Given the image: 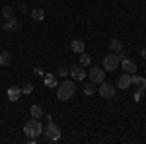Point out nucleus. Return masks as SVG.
Instances as JSON below:
<instances>
[{"label":"nucleus","mask_w":146,"mask_h":144,"mask_svg":"<svg viewBox=\"0 0 146 144\" xmlns=\"http://www.w3.org/2000/svg\"><path fill=\"white\" fill-rule=\"evenodd\" d=\"M142 98H144V90H136V94H135V101L136 103H140V101H142Z\"/></svg>","instance_id":"22"},{"label":"nucleus","mask_w":146,"mask_h":144,"mask_svg":"<svg viewBox=\"0 0 146 144\" xmlns=\"http://www.w3.org/2000/svg\"><path fill=\"white\" fill-rule=\"evenodd\" d=\"M121 66L125 68V72H127V74H135L136 68H138L135 60H131V58H125V56H121Z\"/></svg>","instance_id":"7"},{"label":"nucleus","mask_w":146,"mask_h":144,"mask_svg":"<svg viewBox=\"0 0 146 144\" xmlns=\"http://www.w3.org/2000/svg\"><path fill=\"white\" fill-rule=\"evenodd\" d=\"M43 133H45V136H47L49 142H56V140L62 136V131H60L58 125H55L53 121H49V123H47V127H43Z\"/></svg>","instance_id":"3"},{"label":"nucleus","mask_w":146,"mask_h":144,"mask_svg":"<svg viewBox=\"0 0 146 144\" xmlns=\"http://www.w3.org/2000/svg\"><path fill=\"white\" fill-rule=\"evenodd\" d=\"M119 64H121V55H117V53H111V55H107L105 58H103V68L109 70V72L117 70Z\"/></svg>","instance_id":"4"},{"label":"nucleus","mask_w":146,"mask_h":144,"mask_svg":"<svg viewBox=\"0 0 146 144\" xmlns=\"http://www.w3.org/2000/svg\"><path fill=\"white\" fill-rule=\"evenodd\" d=\"M117 86H119L121 90H127L129 86H131V74H127V72H125L123 76H119V80H117Z\"/></svg>","instance_id":"15"},{"label":"nucleus","mask_w":146,"mask_h":144,"mask_svg":"<svg viewBox=\"0 0 146 144\" xmlns=\"http://www.w3.org/2000/svg\"><path fill=\"white\" fill-rule=\"evenodd\" d=\"M76 92V84L72 80H62V84L56 86V100L58 101H68Z\"/></svg>","instance_id":"1"},{"label":"nucleus","mask_w":146,"mask_h":144,"mask_svg":"<svg viewBox=\"0 0 146 144\" xmlns=\"http://www.w3.org/2000/svg\"><path fill=\"white\" fill-rule=\"evenodd\" d=\"M23 133L27 138H39V134L43 133V125L39 119H29V121L23 125Z\"/></svg>","instance_id":"2"},{"label":"nucleus","mask_w":146,"mask_h":144,"mask_svg":"<svg viewBox=\"0 0 146 144\" xmlns=\"http://www.w3.org/2000/svg\"><path fill=\"white\" fill-rule=\"evenodd\" d=\"M45 86H47V88H56V86H58V82H56V76H51V74H47V76H45Z\"/></svg>","instance_id":"18"},{"label":"nucleus","mask_w":146,"mask_h":144,"mask_svg":"<svg viewBox=\"0 0 146 144\" xmlns=\"http://www.w3.org/2000/svg\"><path fill=\"white\" fill-rule=\"evenodd\" d=\"M2 16H4V20L14 18V8H12V6H4V8H2Z\"/></svg>","instance_id":"19"},{"label":"nucleus","mask_w":146,"mask_h":144,"mask_svg":"<svg viewBox=\"0 0 146 144\" xmlns=\"http://www.w3.org/2000/svg\"><path fill=\"white\" fill-rule=\"evenodd\" d=\"M140 56H142V58H146V47L142 49V51H140Z\"/></svg>","instance_id":"26"},{"label":"nucleus","mask_w":146,"mask_h":144,"mask_svg":"<svg viewBox=\"0 0 146 144\" xmlns=\"http://www.w3.org/2000/svg\"><path fill=\"white\" fill-rule=\"evenodd\" d=\"M33 92V84H23L22 86V94H31Z\"/></svg>","instance_id":"23"},{"label":"nucleus","mask_w":146,"mask_h":144,"mask_svg":"<svg viewBox=\"0 0 146 144\" xmlns=\"http://www.w3.org/2000/svg\"><path fill=\"white\" fill-rule=\"evenodd\" d=\"M66 72H68L66 68H64V66H60L58 70H56V78H64V76H66Z\"/></svg>","instance_id":"24"},{"label":"nucleus","mask_w":146,"mask_h":144,"mask_svg":"<svg viewBox=\"0 0 146 144\" xmlns=\"http://www.w3.org/2000/svg\"><path fill=\"white\" fill-rule=\"evenodd\" d=\"M29 113H31V117H33V119H41V117H43V109H41L39 105H31Z\"/></svg>","instance_id":"17"},{"label":"nucleus","mask_w":146,"mask_h":144,"mask_svg":"<svg viewBox=\"0 0 146 144\" xmlns=\"http://www.w3.org/2000/svg\"><path fill=\"white\" fill-rule=\"evenodd\" d=\"M70 76L74 78V80H84L86 78V70L82 68V64H74V66H70Z\"/></svg>","instance_id":"8"},{"label":"nucleus","mask_w":146,"mask_h":144,"mask_svg":"<svg viewBox=\"0 0 146 144\" xmlns=\"http://www.w3.org/2000/svg\"><path fill=\"white\" fill-rule=\"evenodd\" d=\"M10 62H12V55L8 51H2L0 53V66H8Z\"/></svg>","instance_id":"16"},{"label":"nucleus","mask_w":146,"mask_h":144,"mask_svg":"<svg viewBox=\"0 0 146 144\" xmlns=\"http://www.w3.org/2000/svg\"><path fill=\"white\" fill-rule=\"evenodd\" d=\"M20 12H22V14H29V8H27L25 4H20Z\"/></svg>","instance_id":"25"},{"label":"nucleus","mask_w":146,"mask_h":144,"mask_svg":"<svg viewBox=\"0 0 146 144\" xmlns=\"http://www.w3.org/2000/svg\"><path fill=\"white\" fill-rule=\"evenodd\" d=\"M20 96H22V88H18V86H10L8 88V100L10 101H18Z\"/></svg>","instance_id":"10"},{"label":"nucleus","mask_w":146,"mask_h":144,"mask_svg":"<svg viewBox=\"0 0 146 144\" xmlns=\"http://www.w3.org/2000/svg\"><path fill=\"white\" fill-rule=\"evenodd\" d=\"M29 16H31L33 22H43V20H45V10H41V8H33V10L29 12Z\"/></svg>","instance_id":"13"},{"label":"nucleus","mask_w":146,"mask_h":144,"mask_svg":"<svg viewBox=\"0 0 146 144\" xmlns=\"http://www.w3.org/2000/svg\"><path fill=\"white\" fill-rule=\"evenodd\" d=\"M100 96L103 100H111L113 96H115V88H113L111 84H105V80L100 84Z\"/></svg>","instance_id":"6"},{"label":"nucleus","mask_w":146,"mask_h":144,"mask_svg":"<svg viewBox=\"0 0 146 144\" xmlns=\"http://www.w3.org/2000/svg\"><path fill=\"white\" fill-rule=\"evenodd\" d=\"M2 29H4V31H18V29H20V22H18L16 18H8V20L4 22V25H2Z\"/></svg>","instance_id":"9"},{"label":"nucleus","mask_w":146,"mask_h":144,"mask_svg":"<svg viewBox=\"0 0 146 144\" xmlns=\"http://www.w3.org/2000/svg\"><path fill=\"white\" fill-rule=\"evenodd\" d=\"M109 49H111V53H121L123 51V43H121V39H117V37H113L111 41H109Z\"/></svg>","instance_id":"14"},{"label":"nucleus","mask_w":146,"mask_h":144,"mask_svg":"<svg viewBox=\"0 0 146 144\" xmlns=\"http://www.w3.org/2000/svg\"><path fill=\"white\" fill-rule=\"evenodd\" d=\"M90 82H94V84H101L103 80H105V68H98V66H94L90 68Z\"/></svg>","instance_id":"5"},{"label":"nucleus","mask_w":146,"mask_h":144,"mask_svg":"<svg viewBox=\"0 0 146 144\" xmlns=\"http://www.w3.org/2000/svg\"><path fill=\"white\" fill-rule=\"evenodd\" d=\"M70 49H72V53L80 55V53H84V49H86V43H84V41H80V39H74V41L70 43Z\"/></svg>","instance_id":"12"},{"label":"nucleus","mask_w":146,"mask_h":144,"mask_svg":"<svg viewBox=\"0 0 146 144\" xmlns=\"http://www.w3.org/2000/svg\"><path fill=\"white\" fill-rule=\"evenodd\" d=\"M84 94H86V96H94V94H96V86H94V82L84 84Z\"/></svg>","instance_id":"20"},{"label":"nucleus","mask_w":146,"mask_h":144,"mask_svg":"<svg viewBox=\"0 0 146 144\" xmlns=\"http://www.w3.org/2000/svg\"><path fill=\"white\" fill-rule=\"evenodd\" d=\"M131 84H136L140 90H146V78L144 76H138V74H131Z\"/></svg>","instance_id":"11"},{"label":"nucleus","mask_w":146,"mask_h":144,"mask_svg":"<svg viewBox=\"0 0 146 144\" xmlns=\"http://www.w3.org/2000/svg\"><path fill=\"white\" fill-rule=\"evenodd\" d=\"M90 62H92V56H90V55H86V53H80V64H82V66H88Z\"/></svg>","instance_id":"21"}]
</instances>
